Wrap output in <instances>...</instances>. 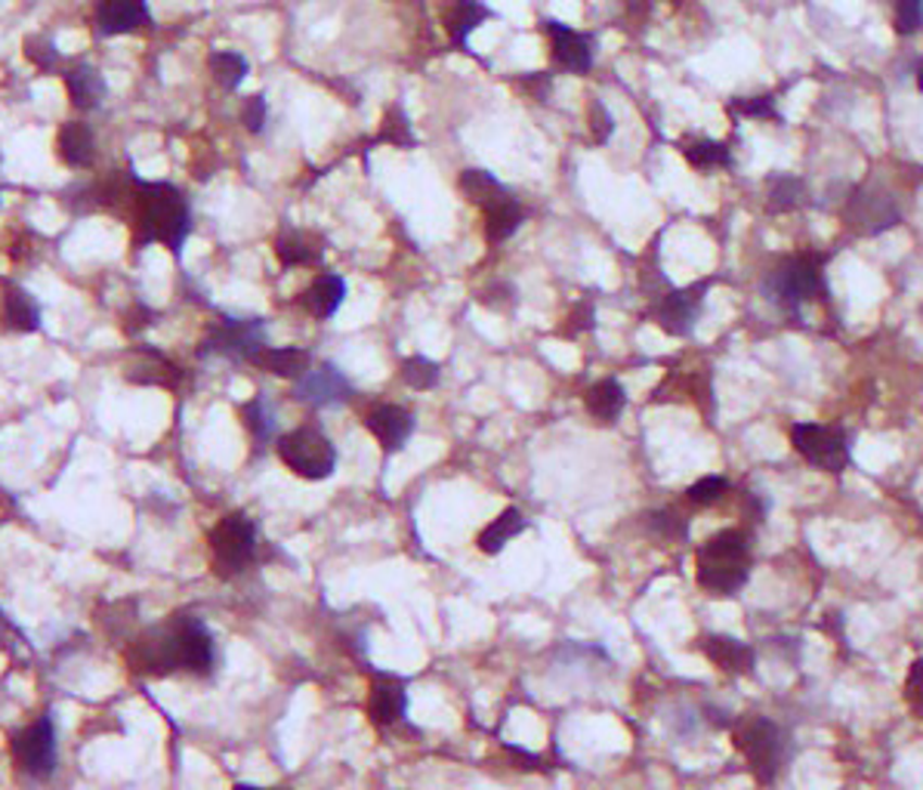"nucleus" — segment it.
<instances>
[{
  "label": "nucleus",
  "instance_id": "nucleus-3",
  "mask_svg": "<svg viewBox=\"0 0 923 790\" xmlns=\"http://www.w3.org/2000/svg\"><path fill=\"white\" fill-rule=\"evenodd\" d=\"M750 577V537L742 528H723L695 553V581L710 596H735Z\"/></svg>",
  "mask_w": 923,
  "mask_h": 790
},
{
  "label": "nucleus",
  "instance_id": "nucleus-29",
  "mask_svg": "<svg viewBox=\"0 0 923 790\" xmlns=\"http://www.w3.org/2000/svg\"><path fill=\"white\" fill-rule=\"evenodd\" d=\"M806 204V182L794 174H779L769 179L767 211L769 214H791Z\"/></svg>",
  "mask_w": 923,
  "mask_h": 790
},
{
  "label": "nucleus",
  "instance_id": "nucleus-10",
  "mask_svg": "<svg viewBox=\"0 0 923 790\" xmlns=\"http://www.w3.org/2000/svg\"><path fill=\"white\" fill-rule=\"evenodd\" d=\"M355 395L350 377L343 374L337 365L331 361H318L313 365L306 374L300 377L294 383V398L309 405L315 411H325V408H340L346 405Z\"/></svg>",
  "mask_w": 923,
  "mask_h": 790
},
{
  "label": "nucleus",
  "instance_id": "nucleus-38",
  "mask_svg": "<svg viewBox=\"0 0 923 790\" xmlns=\"http://www.w3.org/2000/svg\"><path fill=\"white\" fill-rule=\"evenodd\" d=\"M643 522H646V532L652 534L655 540H668V544H673V540H683L688 534V522L680 513H673V510L646 513L643 515Z\"/></svg>",
  "mask_w": 923,
  "mask_h": 790
},
{
  "label": "nucleus",
  "instance_id": "nucleus-20",
  "mask_svg": "<svg viewBox=\"0 0 923 790\" xmlns=\"http://www.w3.org/2000/svg\"><path fill=\"white\" fill-rule=\"evenodd\" d=\"M251 365H256V368H263V371H269L273 377H281V380H300V377L306 374L309 368H313L315 361L313 356L306 353V349H300V346H263L260 353L254 356V361Z\"/></svg>",
  "mask_w": 923,
  "mask_h": 790
},
{
  "label": "nucleus",
  "instance_id": "nucleus-45",
  "mask_svg": "<svg viewBox=\"0 0 923 790\" xmlns=\"http://www.w3.org/2000/svg\"><path fill=\"white\" fill-rule=\"evenodd\" d=\"M519 84H522V90H526V97L529 99H544L547 93H551V87H553V80L547 72H531V75H526Z\"/></svg>",
  "mask_w": 923,
  "mask_h": 790
},
{
  "label": "nucleus",
  "instance_id": "nucleus-15",
  "mask_svg": "<svg viewBox=\"0 0 923 790\" xmlns=\"http://www.w3.org/2000/svg\"><path fill=\"white\" fill-rule=\"evenodd\" d=\"M365 426L368 433L377 438V445L387 451V455H399L408 442H412L414 430H417V420L408 408L402 405H377L368 411L365 417Z\"/></svg>",
  "mask_w": 923,
  "mask_h": 790
},
{
  "label": "nucleus",
  "instance_id": "nucleus-34",
  "mask_svg": "<svg viewBox=\"0 0 923 790\" xmlns=\"http://www.w3.org/2000/svg\"><path fill=\"white\" fill-rule=\"evenodd\" d=\"M211 72H214V80L223 90H236V87H241V80L251 75V62L236 50H216L211 56Z\"/></svg>",
  "mask_w": 923,
  "mask_h": 790
},
{
  "label": "nucleus",
  "instance_id": "nucleus-30",
  "mask_svg": "<svg viewBox=\"0 0 923 790\" xmlns=\"http://www.w3.org/2000/svg\"><path fill=\"white\" fill-rule=\"evenodd\" d=\"M680 152L695 170H720L732 164V152L720 139H686Z\"/></svg>",
  "mask_w": 923,
  "mask_h": 790
},
{
  "label": "nucleus",
  "instance_id": "nucleus-13",
  "mask_svg": "<svg viewBox=\"0 0 923 790\" xmlns=\"http://www.w3.org/2000/svg\"><path fill=\"white\" fill-rule=\"evenodd\" d=\"M13 756H16V766L28 775H50L53 766H56V731H53V723L43 716L38 723H31L28 729H22L16 738H13Z\"/></svg>",
  "mask_w": 923,
  "mask_h": 790
},
{
  "label": "nucleus",
  "instance_id": "nucleus-12",
  "mask_svg": "<svg viewBox=\"0 0 923 790\" xmlns=\"http://www.w3.org/2000/svg\"><path fill=\"white\" fill-rule=\"evenodd\" d=\"M705 294H708V281H698L686 291H673V294L661 296V303L655 306V324L670 336H688L698 324L701 306H705Z\"/></svg>",
  "mask_w": 923,
  "mask_h": 790
},
{
  "label": "nucleus",
  "instance_id": "nucleus-8",
  "mask_svg": "<svg viewBox=\"0 0 923 790\" xmlns=\"http://www.w3.org/2000/svg\"><path fill=\"white\" fill-rule=\"evenodd\" d=\"M256 553V525L244 513H229L211 532V559L219 577H232L251 565Z\"/></svg>",
  "mask_w": 923,
  "mask_h": 790
},
{
  "label": "nucleus",
  "instance_id": "nucleus-27",
  "mask_svg": "<svg viewBox=\"0 0 923 790\" xmlns=\"http://www.w3.org/2000/svg\"><path fill=\"white\" fill-rule=\"evenodd\" d=\"M584 405H587V411L599 423H615L628 408V390L621 386V380L606 377V380L590 386L587 395H584Z\"/></svg>",
  "mask_w": 923,
  "mask_h": 790
},
{
  "label": "nucleus",
  "instance_id": "nucleus-42",
  "mask_svg": "<svg viewBox=\"0 0 923 790\" xmlns=\"http://www.w3.org/2000/svg\"><path fill=\"white\" fill-rule=\"evenodd\" d=\"M905 701L923 719V658H918L905 676Z\"/></svg>",
  "mask_w": 923,
  "mask_h": 790
},
{
  "label": "nucleus",
  "instance_id": "nucleus-39",
  "mask_svg": "<svg viewBox=\"0 0 923 790\" xmlns=\"http://www.w3.org/2000/svg\"><path fill=\"white\" fill-rule=\"evenodd\" d=\"M726 494H729V482L723 479V475H705V479H698V482L688 488L686 500L692 504V507L705 510V507H717Z\"/></svg>",
  "mask_w": 923,
  "mask_h": 790
},
{
  "label": "nucleus",
  "instance_id": "nucleus-5",
  "mask_svg": "<svg viewBox=\"0 0 923 790\" xmlns=\"http://www.w3.org/2000/svg\"><path fill=\"white\" fill-rule=\"evenodd\" d=\"M825 257L822 254H794L782 259L763 281L767 296L787 316L800 318L806 303L825 294Z\"/></svg>",
  "mask_w": 923,
  "mask_h": 790
},
{
  "label": "nucleus",
  "instance_id": "nucleus-4",
  "mask_svg": "<svg viewBox=\"0 0 923 790\" xmlns=\"http://www.w3.org/2000/svg\"><path fill=\"white\" fill-rule=\"evenodd\" d=\"M732 744L742 751L747 769L760 785H772L791 756V735L769 716H745L732 729Z\"/></svg>",
  "mask_w": 923,
  "mask_h": 790
},
{
  "label": "nucleus",
  "instance_id": "nucleus-24",
  "mask_svg": "<svg viewBox=\"0 0 923 790\" xmlns=\"http://www.w3.org/2000/svg\"><path fill=\"white\" fill-rule=\"evenodd\" d=\"M0 324H3L7 331H16V334H31V331H38V303L25 294L22 288H7L3 296H0Z\"/></svg>",
  "mask_w": 923,
  "mask_h": 790
},
{
  "label": "nucleus",
  "instance_id": "nucleus-7",
  "mask_svg": "<svg viewBox=\"0 0 923 790\" xmlns=\"http://www.w3.org/2000/svg\"><path fill=\"white\" fill-rule=\"evenodd\" d=\"M791 445L809 467H815L822 473L837 475L849 467V435L840 426L794 423L791 426Z\"/></svg>",
  "mask_w": 923,
  "mask_h": 790
},
{
  "label": "nucleus",
  "instance_id": "nucleus-1",
  "mask_svg": "<svg viewBox=\"0 0 923 790\" xmlns=\"http://www.w3.org/2000/svg\"><path fill=\"white\" fill-rule=\"evenodd\" d=\"M130 664L146 673H204L214 671V636L195 614H177L164 627L146 633L130 652Z\"/></svg>",
  "mask_w": 923,
  "mask_h": 790
},
{
  "label": "nucleus",
  "instance_id": "nucleus-32",
  "mask_svg": "<svg viewBox=\"0 0 923 790\" xmlns=\"http://www.w3.org/2000/svg\"><path fill=\"white\" fill-rule=\"evenodd\" d=\"M241 420H244L248 433L254 435L256 445H266V442L276 438V411H273V405L266 402V395L251 398V402L241 408Z\"/></svg>",
  "mask_w": 923,
  "mask_h": 790
},
{
  "label": "nucleus",
  "instance_id": "nucleus-36",
  "mask_svg": "<svg viewBox=\"0 0 923 790\" xmlns=\"http://www.w3.org/2000/svg\"><path fill=\"white\" fill-rule=\"evenodd\" d=\"M726 115L735 120H779V109L769 93H757V97L729 99Z\"/></svg>",
  "mask_w": 923,
  "mask_h": 790
},
{
  "label": "nucleus",
  "instance_id": "nucleus-17",
  "mask_svg": "<svg viewBox=\"0 0 923 790\" xmlns=\"http://www.w3.org/2000/svg\"><path fill=\"white\" fill-rule=\"evenodd\" d=\"M97 25L99 35L105 38L134 35L139 28L152 25V13L146 0H99Z\"/></svg>",
  "mask_w": 923,
  "mask_h": 790
},
{
  "label": "nucleus",
  "instance_id": "nucleus-9",
  "mask_svg": "<svg viewBox=\"0 0 923 790\" xmlns=\"http://www.w3.org/2000/svg\"><path fill=\"white\" fill-rule=\"evenodd\" d=\"M844 219L852 232H859V235L864 238H874L881 235V232L896 229L902 214H899V207H896V201L889 197V192L874 189V186H862V189H856L852 195L846 197Z\"/></svg>",
  "mask_w": 923,
  "mask_h": 790
},
{
  "label": "nucleus",
  "instance_id": "nucleus-48",
  "mask_svg": "<svg viewBox=\"0 0 923 790\" xmlns=\"http://www.w3.org/2000/svg\"><path fill=\"white\" fill-rule=\"evenodd\" d=\"M232 790H266V788H254V785H236Z\"/></svg>",
  "mask_w": 923,
  "mask_h": 790
},
{
  "label": "nucleus",
  "instance_id": "nucleus-44",
  "mask_svg": "<svg viewBox=\"0 0 923 790\" xmlns=\"http://www.w3.org/2000/svg\"><path fill=\"white\" fill-rule=\"evenodd\" d=\"M587 127L593 130V142H606V139L611 137V130H615V120H611L609 109L603 105V102H593L587 112Z\"/></svg>",
  "mask_w": 923,
  "mask_h": 790
},
{
  "label": "nucleus",
  "instance_id": "nucleus-19",
  "mask_svg": "<svg viewBox=\"0 0 923 790\" xmlns=\"http://www.w3.org/2000/svg\"><path fill=\"white\" fill-rule=\"evenodd\" d=\"M405 711H408V691L399 679H377L371 686V695H368V716H371L374 726L387 729V726H395L405 719Z\"/></svg>",
  "mask_w": 923,
  "mask_h": 790
},
{
  "label": "nucleus",
  "instance_id": "nucleus-40",
  "mask_svg": "<svg viewBox=\"0 0 923 790\" xmlns=\"http://www.w3.org/2000/svg\"><path fill=\"white\" fill-rule=\"evenodd\" d=\"M893 25L899 35H914L923 25V0H893Z\"/></svg>",
  "mask_w": 923,
  "mask_h": 790
},
{
  "label": "nucleus",
  "instance_id": "nucleus-6",
  "mask_svg": "<svg viewBox=\"0 0 923 790\" xmlns=\"http://www.w3.org/2000/svg\"><path fill=\"white\" fill-rule=\"evenodd\" d=\"M276 451L281 457V463L294 475L306 479V482H325L337 470L334 442L321 430H313V426L278 435Z\"/></svg>",
  "mask_w": 923,
  "mask_h": 790
},
{
  "label": "nucleus",
  "instance_id": "nucleus-18",
  "mask_svg": "<svg viewBox=\"0 0 923 790\" xmlns=\"http://www.w3.org/2000/svg\"><path fill=\"white\" fill-rule=\"evenodd\" d=\"M492 16L494 13L482 0H445L442 3V25H445L454 47H467L472 31Z\"/></svg>",
  "mask_w": 923,
  "mask_h": 790
},
{
  "label": "nucleus",
  "instance_id": "nucleus-28",
  "mask_svg": "<svg viewBox=\"0 0 923 790\" xmlns=\"http://www.w3.org/2000/svg\"><path fill=\"white\" fill-rule=\"evenodd\" d=\"M65 90L75 109H97L105 99V78L90 65H75L65 72Z\"/></svg>",
  "mask_w": 923,
  "mask_h": 790
},
{
  "label": "nucleus",
  "instance_id": "nucleus-31",
  "mask_svg": "<svg viewBox=\"0 0 923 790\" xmlns=\"http://www.w3.org/2000/svg\"><path fill=\"white\" fill-rule=\"evenodd\" d=\"M276 257L285 269H291V266H315L321 259V247L306 232H285L276 241Z\"/></svg>",
  "mask_w": 923,
  "mask_h": 790
},
{
  "label": "nucleus",
  "instance_id": "nucleus-49",
  "mask_svg": "<svg viewBox=\"0 0 923 790\" xmlns=\"http://www.w3.org/2000/svg\"><path fill=\"white\" fill-rule=\"evenodd\" d=\"M921 316H923V306H921Z\"/></svg>",
  "mask_w": 923,
  "mask_h": 790
},
{
  "label": "nucleus",
  "instance_id": "nucleus-41",
  "mask_svg": "<svg viewBox=\"0 0 923 790\" xmlns=\"http://www.w3.org/2000/svg\"><path fill=\"white\" fill-rule=\"evenodd\" d=\"M25 56H28V62H31L35 68L50 72V68H56V62H60V50H56V43L50 38L35 35V38L25 40Z\"/></svg>",
  "mask_w": 923,
  "mask_h": 790
},
{
  "label": "nucleus",
  "instance_id": "nucleus-22",
  "mask_svg": "<svg viewBox=\"0 0 923 790\" xmlns=\"http://www.w3.org/2000/svg\"><path fill=\"white\" fill-rule=\"evenodd\" d=\"M526 528H529V519L522 515V510H519V507H507L504 513L497 515V519H492V522L479 532V537H476V547H479V553H485V556L504 553V547L513 544V540L526 532Z\"/></svg>",
  "mask_w": 923,
  "mask_h": 790
},
{
  "label": "nucleus",
  "instance_id": "nucleus-25",
  "mask_svg": "<svg viewBox=\"0 0 923 790\" xmlns=\"http://www.w3.org/2000/svg\"><path fill=\"white\" fill-rule=\"evenodd\" d=\"M56 152L60 158L68 164V167H90L93 158H97V139L90 133L87 124L80 120H68L62 124L60 137H56Z\"/></svg>",
  "mask_w": 923,
  "mask_h": 790
},
{
  "label": "nucleus",
  "instance_id": "nucleus-47",
  "mask_svg": "<svg viewBox=\"0 0 923 790\" xmlns=\"http://www.w3.org/2000/svg\"><path fill=\"white\" fill-rule=\"evenodd\" d=\"M914 80H918V90L923 93V60L918 62V68H914Z\"/></svg>",
  "mask_w": 923,
  "mask_h": 790
},
{
  "label": "nucleus",
  "instance_id": "nucleus-21",
  "mask_svg": "<svg viewBox=\"0 0 923 790\" xmlns=\"http://www.w3.org/2000/svg\"><path fill=\"white\" fill-rule=\"evenodd\" d=\"M522 222H526V207L519 204V197L513 192L482 211V232H485V241H492V244H501V241L516 235L522 229Z\"/></svg>",
  "mask_w": 923,
  "mask_h": 790
},
{
  "label": "nucleus",
  "instance_id": "nucleus-23",
  "mask_svg": "<svg viewBox=\"0 0 923 790\" xmlns=\"http://www.w3.org/2000/svg\"><path fill=\"white\" fill-rule=\"evenodd\" d=\"M346 278L343 276H318L303 291V306L313 318H334L337 309L346 303Z\"/></svg>",
  "mask_w": 923,
  "mask_h": 790
},
{
  "label": "nucleus",
  "instance_id": "nucleus-26",
  "mask_svg": "<svg viewBox=\"0 0 923 790\" xmlns=\"http://www.w3.org/2000/svg\"><path fill=\"white\" fill-rule=\"evenodd\" d=\"M457 189H460V195L467 197L470 204H476L479 211H485V207H492L494 201L510 195L507 182H501L492 170H482V167H467V170H460Z\"/></svg>",
  "mask_w": 923,
  "mask_h": 790
},
{
  "label": "nucleus",
  "instance_id": "nucleus-33",
  "mask_svg": "<svg viewBox=\"0 0 923 790\" xmlns=\"http://www.w3.org/2000/svg\"><path fill=\"white\" fill-rule=\"evenodd\" d=\"M139 356H142V361L130 365V371H127V377H130L134 383H157V386H174V377L179 374L174 361H167V358L157 356V353H152V349H142Z\"/></svg>",
  "mask_w": 923,
  "mask_h": 790
},
{
  "label": "nucleus",
  "instance_id": "nucleus-14",
  "mask_svg": "<svg viewBox=\"0 0 923 790\" xmlns=\"http://www.w3.org/2000/svg\"><path fill=\"white\" fill-rule=\"evenodd\" d=\"M544 31H547V40H551L553 62L562 72H569V75H587L590 68H593V60H596L593 38L556 20L544 22Z\"/></svg>",
  "mask_w": 923,
  "mask_h": 790
},
{
  "label": "nucleus",
  "instance_id": "nucleus-46",
  "mask_svg": "<svg viewBox=\"0 0 923 790\" xmlns=\"http://www.w3.org/2000/svg\"><path fill=\"white\" fill-rule=\"evenodd\" d=\"M571 328H566V334L574 336L578 331H590L593 328V303H578L574 313L569 316Z\"/></svg>",
  "mask_w": 923,
  "mask_h": 790
},
{
  "label": "nucleus",
  "instance_id": "nucleus-35",
  "mask_svg": "<svg viewBox=\"0 0 923 790\" xmlns=\"http://www.w3.org/2000/svg\"><path fill=\"white\" fill-rule=\"evenodd\" d=\"M380 142L395 145V149H414V145H417L412 120H408L402 105H390V109L383 112V120H380Z\"/></svg>",
  "mask_w": 923,
  "mask_h": 790
},
{
  "label": "nucleus",
  "instance_id": "nucleus-16",
  "mask_svg": "<svg viewBox=\"0 0 923 790\" xmlns=\"http://www.w3.org/2000/svg\"><path fill=\"white\" fill-rule=\"evenodd\" d=\"M698 652L708 658L717 671L729 673V676H750L757 667V652L754 646H747L745 639H735L726 633H710L698 639Z\"/></svg>",
  "mask_w": 923,
  "mask_h": 790
},
{
  "label": "nucleus",
  "instance_id": "nucleus-37",
  "mask_svg": "<svg viewBox=\"0 0 923 790\" xmlns=\"http://www.w3.org/2000/svg\"><path fill=\"white\" fill-rule=\"evenodd\" d=\"M402 380L417 393H427V390H435V383L442 380V368L439 361L427 356H412L402 361Z\"/></svg>",
  "mask_w": 923,
  "mask_h": 790
},
{
  "label": "nucleus",
  "instance_id": "nucleus-2",
  "mask_svg": "<svg viewBox=\"0 0 923 790\" xmlns=\"http://www.w3.org/2000/svg\"><path fill=\"white\" fill-rule=\"evenodd\" d=\"M134 244H164L174 254L182 251L186 238L192 232L189 204L170 182H137L134 189Z\"/></svg>",
  "mask_w": 923,
  "mask_h": 790
},
{
  "label": "nucleus",
  "instance_id": "nucleus-43",
  "mask_svg": "<svg viewBox=\"0 0 923 790\" xmlns=\"http://www.w3.org/2000/svg\"><path fill=\"white\" fill-rule=\"evenodd\" d=\"M266 120H269V105H266V99H244V105H241V124H244L251 133H260V130L266 127Z\"/></svg>",
  "mask_w": 923,
  "mask_h": 790
},
{
  "label": "nucleus",
  "instance_id": "nucleus-11",
  "mask_svg": "<svg viewBox=\"0 0 923 790\" xmlns=\"http://www.w3.org/2000/svg\"><path fill=\"white\" fill-rule=\"evenodd\" d=\"M216 356L232 358V361H254V356L269 346L266 343V324L260 318H223L211 331V340L204 343Z\"/></svg>",
  "mask_w": 923,
  "mask_h": 790
}]
</instances>
